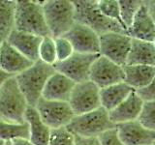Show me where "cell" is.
Returning <instances> with one entry per match:
<instances>
[{"label":"cell","mask_w":155,"mask_h":145,"mask_svg":"<svg viewBox=\"0 0 155 145\" xmlns=\"http://www.w3.org/2000/svg\"><path fill=\"white\" fill-rule=\"evenodd\" d=\"M55 72L54 68L38 60L27 70L16 76L17 83L25 98L28 106L35 108L48 79Z\"/></svg>","instance_id":"1"},{"label":"cell","mask_w":155,"mask_h":145,"mask_svg":"<svg viewBox=\"0 0 155 145\" xmlns=\"http://www.w3.org/2000/svg\"><path fill=\"white\" fill-rule=\"evenodd\" d=\"M43 3L44 1L18 0L15 14V29L41 38L51 36L44 14Z\"/></svg>","instance_id":"2"},{"label":"cell","mask_w":155,"mask_h":145,"mask_svg":"<svg viewBox=\"0 0 155 145\" xmlns=\"http://www.w3.org/2000/svg\"><path fill=\"white\" fill-rule=\"evenodd\" d=\"M75 7V21L91 28L98 35L115 32L128 34L118 22L105 17L97 6V0H76L73 1Z\"/></svg>","instance_id":"3"},{"label":"cell","mask_w":155,"mask_h":145,"mask_svg":"<svg viewBox=\"0 0 155 145\" xmlns=\"http://www.w3.org/2000/svg\"><path fill=\"white\" fill-rule=\"evenodd\" d=\"M28 108L27 102L12 76L0 88V119L14 124L24 123V114Z\"/></svg>","instance_id":"4"},{"label":"cell","mask_w":155,"mask_h":145,"mask_svg":"<svg viewBox=\"0 0 155 145\" xmlns=\"http://www.w3.org/2000/svg\"><path fill=\"white\" fill-rule=\"evenodd\" d=\"M47 26L53 39L63 37L75 24V7L70 0H48L43 3Z\"/></svg>","instance_id":"5"},{"label":"cell","mask_w":155,"mask_h":145,"mask_svg":"<svg viewBox=\"0 0 155 145\" xmlns=\"http://www.w3.org/2000/svg\"><path fill=\"white\" fill-rule=\"evenodd\" d=\"M115 127L109 118V111L100 106L90 112L75 115L67 125V130L74 135L82 137H98L106 130Z\"/></svg>","instance_id":"6"},{"label":"cell","mask_w":155,"mask_h":145,"mask_svg":"<svg viewBox=\"0 0 155 145\" xmlns=\"http://www.w3.org/2000/svg\"><path fill=\"white\" fill-rule=\"evenodd\" d=\"M35 108L42 121L51 130L67 127L75 116L68 102L48 101L41 98Z\"/></svg>","instance_id":"7"},{"label":"cell","mask_w":155,"mask_h":145,"mask_svg":"<svg viewBox=\"0 0 155 145\" xmlns=\"http://www.w3.org/2000/svg\"><path fill=\"white\" fill-rule=\"evenodd\" d=\"M68 103L75 115L93 111L101 106L100 88L90 80L76 83Z\"/></svg>","instance_id":"8"},{"label":"cell","mask_w":155,"mask_h":145,"mask_svg":"<svg viewBox=\"0 0 155 145\" xmlns=\"http://www.w3.org/2000/svg\"><path fill=\"white\" fill-rule=\"evenodd\" d=\"M100 54H84L74 52L66 60L57 61L52 67L55 72L64 75L75 83L89 80V72L93 62Z\"/></svg>","instance_id":"9"},{"label":"cell","mask_w":155,"mask_h":145,"mask_svg":"<svg viewBox=\"0 0 155 145\" xmlns=\"http://www.w3.org/2000/svg\"><path fill=\"white\" fill-rule=\"evenodd\" d=\"M131 40L132 38L128 34L122 33L109 32L100 35V55L123 67L130 51Z\"/></svg>","instance_id":"10"},{"label":"cell","mask_w":155,"mask_h":145,"mask_svg":"<svg viewBox=\"0 0 155 145\" xmlns=\"http://www.w3.org/2000/svg\"><path fill=\"white\" fill-rule=\"evenodd\" d=\"M125 75L123 67L102 55L93 62L89 72V80L93 82L100 89L123 82Z\"/></svg>","instance_id":"11"},{"label":"cell","mask_w":155,"mask_h":145,"mask_svg":"<svg viewBox=\"0 0 155 145\" xmlns=\"http://www.w3.org/2000/svg\"><path fill=\"white\" fill-rule=\"evenodd\" d=\"M63 37L70 42L75 52L84 54H100L99 35L89 27L75 22Z\"/></svg>","instance_id":"12"},{"label":"cell","mask_w":155,"mask_h":145,"mask_svg":"<svg viewBox=\"0 0 155 145\" xmlns=\"http://www.w3.org/2000/svg\"><path fill=\"white\" fill-rule=\"evenodd\" d=\"M120 140L124 145H153L155 133L138 122V120L115 126Z\"/></svg>","instance_id":"13"},{"label":"cell","mask_w":155,"mask_h":145,"mask_svg":"<svg viewBox=\"0 0 155 145\" xmlns=\"http://www.w3.org/2000/svg\"><path fill=\"white\" fill-rule=\"evenodd\" d=\"M31 60L23 56L16 48L4 41L0 47V69L5 72L16 76L21 72L27 70L33 65Z\"/></svg>","instance_id":"14"},{"label":"cell","mask_w":155,"mask_h":145,"mask_svg":"<svg viewBox=\"0 0 155 145\" xmlns=\"http://www.w3.org/2000/svg\"><path fill=\"white\" fill-rule=\"evenodd\" d=\"M143 105V101L133 91L122 103L109 111V118L114 125L131 122L138 120Z\"/></svg>","instance_id":"15"},{"label":"cell","mask_w":155,"mask_h":145,"mask_svg":"<svg viewBox=\"0 0 155 145\" xmlns=\"http://www.w3.org/2000/svg\"><path fill=\"white\" fill-rule=\"evenodd\" d=\"M75 84L74 81L64 75L55 72L48 79L44 87L42 98L48 101L68 102Z\"/></svg>","instance_id":"16"},{"label":"cell","mask_w":155,"mask_h":145,"mask_svg":"<svg viewBox=\"0 0 155 145\" xmlns=\"http://www.w3.org/2000/svg\"><path fill=\"white\" fill-rule=\"evenodd\" d=\"M42 39L43 38L39 36L21 32L15 29L7 38L6 42L29 60L36 62L39 60V47Z\"/></svg>","instance_id":"17"},{"label":"cell","mask_w":155,"mask_h":145,"mask_svg":"<svg viewBox=\"0 0 155 145\" xmlns=\"http://www.w3.org/2000/svg\"><path fill=\"white\" fill-rule=\"evenodd\" d=\"M127 32L132 39L153 43L155 39V23L144 5V1L136 14Z\"/></svg>","instance_id":"18"},{"label":"cell","mask_w":155,"mask_h":145,"mask_svg":"<svg viewBox=\"0 0 155 145\" xmlns=\"http://www.w3.org/2000/svg\"><path fill=\"white\" fill-rule=\"evenodd\" d=\"M24 121L29 128V141L34 145H48L51 130L42 121L35 108L28 106Z\"/></svg>","instance_id":"19"},{"label":"cell","mask_w":155,"mask_h":145,"mask_svg":"<svg viewBox=\"0 0 155 145\" xmlns=\"http://www.w3.org/2000/svg\"><path fill=\"white\" fill-rule=\"evenodd\" d=\"M126 65H145L155 67V47L153 43L132 39Z\"/></svg>","instance_id":"20"},{"label":"cell","mask_w":155,"mask_h":145,"mask_svg":"<svg viewBox=\"0 0 155 145\" xmlns=\"http://www.w3.org/2000/svg\"><path fill=\"white\" fill-rule=\"evenodd\" d=\"M124 82L134 90L143 88L149 84L155 76V67L145 65H125Z\"/></svg>","instance_id":"21"},{"label":"cell","mask_w":155,"mask_h":145,"mask_svg":"<svg viewBox=\"0 0 155 145\" xmlns=\"http://www.w3.org/2000/svg\"><path fill=\"white\" fill-rule=\"evenodd\" d=\"M133 91L135 90L124 81L102 88L100 89L101 106L107 111H110L122 103Z\"/></svg>","instance_id":"22"},{"label":"cell","mask_w":155,"mask_h":145,"mask_svg":"<svg viewBox=\"0 0 155 145\" xmlns=\"http://www.w3.org/2000/svg\"><path fill=\"white\" fill-rule=\"evenodd\" d=\"M17 1L0 0V41L4 42L15 30V14Z\"/></svg>","instance_id":"23"},{"label":"cell","mask_w":155,"mask_h":145,"mask_svg":"<svg viewBox=\"0 0 155 145\" xmlns=\"http://www.w3.org/2000/svg\"><path fill=\"white\" fill-rule=\"evenodd\" d=\"M17 138L29 139V128L27 123L14 124L0 119V140L7 142Z\"/></svg>","instance_id":"24"},{"label":"cell","mask_w":155,"mask_h":145,"mask_svg":"<svg viewBox=\"0 0 155 145\" xmlns=\"http://www.w3.org/2000/svg\"><path fill=\"white\" fill-rule=\"evenodd\" d=\"M121 19L128 31L133 19L140 8L143 5L142 0H118Z\"/></svg>","instance_id":"25"},{"label":"cell","mask_w":155,"mask_h":145,"mask_svg":"<svg viewBox=\"0 0 155 145\" xmlns=\"http://www.w3.org/2000/svg\"><path fill=\"white\" fill-rule=\"evenodd\" d=\"M39 60L48 65L53 66L57 61L55 41L52 37L48 36L42 39L39 47Z\"/></svg>","instance_id":"26"},{"label":"cell","mask_w":155,"mask_h":145,"mask_svg":"<svg viewBox=\"0 0 155 145\" xmlns=\"http://www.w3.org/2000/svg\"><path fill=\"white\" fill-rule=\"evenodd\" d=\"M97 6L105 17L118 22L123 27L124 30L127 32V29H126L122 19H121L118 0H97Z\"/></svg>","instance_id":"27"},{"label":"cell","mask_w":155,"mask_h":145,"mask_svg":"<svg viewBox=\"0 0 155 145\" xmlns=\"http://www.w3.org/2000/svg\"><path fill=\"white\" fill-rule=\"evenodd\" d=\"M138 122L155 133V101L143 102Z\"/></svg>","instance_id":"28"},{"label":"cell","mask_w":155,"mask_h":145,"mask_svg":"<svg viewBox=\"0 0 155 145\" xmlns=\"http://www.w3.org/2000/svg\"><path fill=\"white\" fill-rule=\"evenodd\" d=\"M75 135L66 127L51 130L48 145H74Z\"/></svg>","instance_id":"29"},{"label":"cell","mask_w":155,"mask_h":145,"mask_svg":"<svg viewBox=\"0 0 155 145\" xmlns=\"http://www.w3.org/2000/svg\"><path fill=\"white\" fill-rule=\"evenodd\" d=\"M55 41V48H56V57L57 61H63L69 58L73 53H74V48H73L70 42L64 37H60L54 39ZM56 61V62H57Z\"/></svg>","instance_id":"30"},{"label":"cell","mask_w":155,"mask_h":145,"mask_svg":"<svg viewBox=\"0 0 155 145\" xmlns=\"http://www.w3.org/2000/svg\"><path fill=\"white\" fill-rule=\"evenodd\" d=\"M98 139L100 145H124L118 137L117 130L115 127L101 134L98 137Z\"/></svg>","instance_id":"31"},{"label":"cell","mask_w":155,"mask_h":145,"mask_svg":"<svg viewBox=\"0 0 155 145\" xmlns=\"http://www.w3.org/2000/svg\"><path fill=\"white\" fill-rule=\"evenodd\" d=\"M135 91L143 102L155 101V76L149 84H147L143 88H140Z\"/></svg>","instance_id":"32"},{"label":"cell","mask_w":155,"mask_h":145,"mask_svg":"<svg viewBox=\"0 0 155 145\" xmlns=\"http://www.w3.org/2000/svg\"><path fill=\"white\" fill-rule=\"evenodd\" d=\"M74 145H100L98 137H82L75 135Z\"/></svg>","instance_id":"33"},{"label":"cell","mask_w":155,"mask_h":145,"mask_svg":"<svg viewBox=\"0 0 155 145\" xmlns=\"http://www.w3.org/2000/svg\"><path fill=\"white\" fill-rule=\"evenodd\" d=\"M144 5L147 6V11L155 23V1H144Z\"/></svg>","instance_id":"34"},{"label":"cell","mask_w":155,"mask_h":145,"mask_svg":"<svg viewBox=\"0 0 155 145\" xmlns=\"http://www.w3.org/2000/svg\"><path fill=\"white\" fill-rule=\"evenodd\" d=\"M11 145H34L29 141V139L25 138H17L11 141Z\"/></svg>","instance_id":"35"},{"label":"cell","mask_w":155,"mask_h":145,"mask_svg":"<svg viewBox=\"0 0 155 145\" xmlns=\"http://www.w3.org/2000/svg\"><path fill=\"white\" fill-rule=\"evenodd\" d=\"M13 76L7 74V72H5L3 70L0 69V88H1V86L4 84V82L6 81L8 79H10V77H12Z\"/></svg>","instance_id":"36"},{"label":"cell","mask_w":155,"mask_h":145,"mask_svg":"<svg viewBox=\"0 0 155 145\" xmlns=\"http://www.w3.org/2000/svg\"><path fill=\"white\" fill-rule=\"evenodd\" d=\"M0 145H6V142L3 141V140H0Z\"/></svg>","instance_id":"37"},{"label":"cell","mask_w":155,"mask_h":145,"mask_svg":"<svg viewBox=\"0 0 155 145\" xmlns=\"http://www.w3.org/2000/svg\"><path fill=\"white\" fill-rule=\"evenodd\" d=\"M6 145H11V141H7L6 142Z\"/></svg>","instance_id":"38"},{"label":"cell","mask_w":155,"mask_h":145,"mask_svg":"<svg viewBox=\"0 0 155 145\" xmlns=\"http://www.w3.org/2000/svg\"><path fill=\"white\" fill-rule=\"evenodd\" d=\"M153 45H154V47H155V39H154V41H153Z\"/></svg>","instance_id":"39"},{"label":"cell","mask_w":155,"mask_h":145,"mask_svg":"<svg viewBox=\"0 0 155 145\" xmlns=\"http://www.w3.org/2000/svg\"><path fill=\"white\" fill-rule=\"evenodd\" d=\"M1 43H2V42H1V41H0V47H1Z\"/></svg>","instance_id":"40"},{"label":"cell","mask_w":155,"mask_h":145,"mask_svg":"<svg viewBox=\"0 0 155 145\" xmlns=\"http://www.w3.org/2000/svg\"><path fill=\"white\" fill-rule=\"evenodd\" d=\"M153 145H155V142H154V144H153Z\"/></svg>","instance_id":"41"}]
</instances>
